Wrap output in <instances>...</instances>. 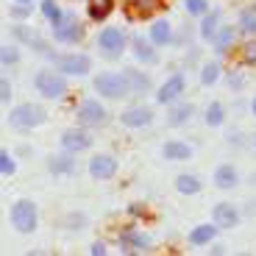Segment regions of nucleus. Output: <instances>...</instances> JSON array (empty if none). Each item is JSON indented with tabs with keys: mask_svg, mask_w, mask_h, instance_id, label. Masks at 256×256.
Masks as SVG:
<instances>
[{
	"mask_svg": "<svg viewBox=\"0 0 256 256\" xmlns=\"http://www.w3.org/2000/svg\"><path fill=\"white\" fill-rule=\"evenodd\" d=\"M34 86H36V92L42 98H48V100H58V98H64V92H67V81H64V72L62 70H39L36 78H34Z\"/></svg>",
	"mask_w": 256,
	"mask_h": 256,
	"instance_id": "nucleus-1",
	"label": "nucleus"
},
{
	"mask_svg": "<svg viewBox=\"0 0 256 256\" xmlns=\"http://www.w3.org/2000/svg\"><path fill=\"white\" fill-rule=\"evenodd\" d=\"M95 90L100 92L103 98L117 100V98L131 95V84H128L126 72H100V76L95 78Z\"/></svg>",
	"mask_w": 256,
	"mask_h": 256,
	"instance_id": "nucleus-2",
	"label": "nucleus"
},
{
	"mask_svg": "<svg viewBox=\"0 0 256 256\" xmlns=\"http://www.w3.org/2000/svg\"><path fill=\"white\" fill-rule=\"evenodd\" d=\"M45 120H48L45 109H42V106H34V103H22V106H17V109L8 114V122H12L14 128H22V131L42 126Z\"/></svg>",
	"mask_w": 256,
	"mask_h": 256,
	"instance_id": "nucleus-3",
	"label": "nucleus"
},
{
	"mask_svg": "<svg viewBox=\"0 0 256 256\" xmlns=\"http://www.w3.org/2000/svg\"><path fill=\"white\" fill-rule=\"evenodd\" d=\"M98 50L106 58H120V53L126 50V34L114 26H106L98 34Z\"/></svg>",
	"mask_w": 256,
	"mask_h": 256,
	"instance_id": "nucleus-4",
	"label": "nucleus"
},
{
	"mask_svg": "<svg viewBox=\"0 0 256 256\" xmlns=\"http://www.w3.org/2000/svg\"><path fill=\"white\" fill-rule=\"evenodd\" d=\"M12 226L20 231V234H31L36 228V204L34 200H17L12 206Z\"/></svg>",
	"mask_w": 256,
	"mask_h": 256,
	"instance_id": "nucleus-5",
	"label": "nucleus"
},
{
	"mask_svg": "<svg viewBox=\"0 0 256 256\" xmlns=\"http://www.w3.org/2000/svg\"><path fill=\"white\" fill-rule=\"evenodd\" d=\"M53 62L64 76H86L92 70V58L86 53H64V56H56Z\"/></svg>",
	"mask_w": 256,
	"mask_h": 256,
	"instance_id": "nucleus-6",
	"label": "nucleus"
},
{
	"mask_svg": "<svg viewBox=\"0 0 256 256\" xmlns=\"http://www.w3.org/2000/svg\"><path fill=\"white\" fill-rule=\"evenodd\" d=\"M76 120L86 128L103 126V122H106V109H103L95 98H86V100H81V106L76 109Z\"/></svg>",
	"mask_w": 256,
	"mask_h": 256,
	"instance_id": "nucleus-7",
	"label": "nucleus"
},
{
	"mask_svg": "<svg viewBox=\"0 0 256 256\" xmlns=\"http://www.w3.org/2000/svg\"><path fill=\"white\" fill-rule=\"evenodd\" d=\"M81 36H84V26L76 20V14H64L62 22H58V26H53V39H58V42L76 45Z\"/></svg>",
	"mask_w": 256,
	"mask_h": 256,
	"instance_id": "nucleus-8",
	"label": "nucleus"
},
{
	"mask_svg": "<svg viewBox=\"0 0 256 256\" xmlns=\"http://www.w3.org/2000/svg\"><path fill=\"white\" fill-rule=\"evenodd\" d=\"M117 173V159L112 154H98L90 159V176L95 181H109Z\"/></svg>",
	"mask_w": 256,
	"mask_h": 256,
	"instance_id": "nucleus-9",
	"label": "nucleus"
},
{
	"mask_svg": "<svg viewBox=\"0 0 256 256\" xmlns=\"http://www.w3.org/2000/svg\"><path fill=\"white\" fill-rule=\"evenodd\" d=\"M184 86H186L184 76H181V72H176L173 78H167V81L159 86V92H156V100H159V103H164V106H170V103H176V100L181 98Z\"/></svg>",
	"mask_w": 256,
	"mask_h": 256,
	"instance_id": "nucleus-10",
	"label": "nucleus"
},
{
	"mask_svg": "<svg viewBox=\"0 0 256 256\" xmlns=\"http://www.w3.org/2000/svg\"><path fill=\"white\" fill-rule=\"evenodd\" d=\"M90 145H92V136L86 134V131H81V128H67L62 134V148L70 150V154H81V150H86Z\"/></svg>",
	"mask_w": 256,
	"mask_h": 256,
	"instance_id": "nucleus-11",
	"label": "nucleus"
},
{
	"mask_svg": "<svg viewBox=\"0 0 256 256\" xmlns=\"http://www.w3.org/2000/svg\"><path fill=\"white\" fill-rule=\"evenodd\" d=\"M212 223H218V228H237L240 212L231 204H214V209H212Z\"/></svg>",
	"mask_w": 256,
	"mask_h": 256,
	"instance_id": "nucleus-12",
	"label": "nucleus"
},
{
	"mask_svg": "<svg viewBox=\"0 0 256 256\" xmlns=\"http://www.w3.org/2000/svg\"><path fill=\"white\" fill-rule=\"evenodd\" d=\"M120 120L128 128H142V126H150L154 122V112L148 109V106H131V109H126L120 114Z\"/></svg>",
	"mask_w": 256,
	"mask_h": 256,
	"instance_id": "nucleus-13",
	"label": "nucleus"
},
{
	"mask_svg": "<svg viewBox=\"0 0 256 256\" xmlns=\"http://www.w3.org/2000/svg\"><path fill=\"white\" fill-rule=\"evenodd\" d=\"M162 156H164L167 162H186V159H192V148L186 145V142L170 140V142H164V148H162Z\"/></svg>",
	"mask_w": 256,
	"mask_h": 256,
	"instance_id": "nucleus-14",
	"label": "nucleus"
},
{
	"mask_svg": "<svg viewBox=\"0 0 256 256\" xmlns=\"http://www.w3.org/2000/svg\"><path fill=\"white\" fill-rule=\"evenodd\" d=\"M150 42L159 48L170 45L173 42V26L167 22V20H156L154 26H150Z\"/></svg>",
	"mask_w": 256,
	"mask_h": 256,
	"instance_id": "nucleus-15",
	"label": "nucleus"
},
{
	"mask_svg": "<svg viewBox=\"0 0 256 256\" xmlns=\"http://www.w3.org/2000/svg\"><path fill=\"white\" fill-rule=\"evenodd\" d=\"M76 154H70V150H64V156H53L50 162H48V170H50L53 176H67L76 170V159H72Z\"/></svg>",
	"mask_w": 256,
	"mask_h": 256,
	"instance_id": "nucleus-16",
	"label": "nucleus"
},
{
	"mask_svg": "<svg viewBox=\"0 0 256 256\" xmlns=\"http://www.w3.org/2000/svg\"><path fill=\"white\" fill-rule=\"evenodd\" d=\"M214 234H218V223H212V226L200 223L190 231V245H209L214 240Z\"/></svg>",
	"mask_w": 256,
	"mask_h": 256,
	"instance_id": "nucleus-17",
	"label": "nucleus"
},
{
	"mask_svg": "<svg viewBox=\"0 0 256 256\" xmlns=\"http://www.w3.org/2000/svg\"><path fill=\"white\" fill-rule=\"evenodd\" d=\"M240 176H237V167L231 164H220L218 170H214V184L220 186V190H231V186H237Z\"/></svg>",
	"mask_w": 256,
	"mask_h": 256,
	"instance_id": "nucleus-18",
	"label": "nucleus"
},
{
	"mask_svg": "<svg viewBox=\"0 0 256 256\" xmlns=\"http://www.w3.org/2000/svg\"><path fill=\"white\" fill-rule=\"evenodd\" d=\"M218 22H220V17H218V12H209V14H204V20H200V39H206V42H214V36H218Z\"/></svg>",
	"mask_w": 256,
	"mask_h": 256,
	"instance_id": "nucleus-19",
	"label": "nucleus"
},
{
	"mask_svg": "<svg viewBox=\"0 0 256 256\" xmlns=\"http://www.w3.org/2000/svg\"><path fill=\"white\" fill-rule=\"evenodd\" d=\"M237 26L245 36H256V6H245L242 12H240Z\"/></svg>",
	"mask_w": 256,
	"mask_h": 256,
	"instance_id": "nucleus-20",
	"label": "nucleus"
},
{
	"mask_svg": "<svg viewBox=\"0 0 256 256\" xmlns=\"http://www.w3.org/2000/svg\"><path fill=\"white\" fill-rule=\"evenodd\" d=\"M134 56L140 58L142 64H156V50L148 45L142 36H134Z\"/></svg>",
	"mask_w": 256,
	"mask_h": 256,
	"instance_id": "nucleus-21",
	"label": "nucleus"
},
{
	"mask_svg": "<svg viewBox=\"0 0 256 256\" xmlns=\"http://www.w3.org/2000/svg\"><path fill=\"white\" fill-rule=\"evenodd\" d=\"M176 190H178L181 195H195V192H200V181H198V176L181 173L178 178H176Z\"/></svg>",
	"mask_w": 256,
	"mask_h": 256,
	"instance_id": "nucleus-22",
	"label": "nucleus"
},
{
	"mask_svg": "<svg viewBox=\"0 0 256 256\" xmlns=\"http://www.w3.org/2000/svg\"><path fill=\"white\" fill-rule=\"evenodd\" d=\"M234 36H237V31H234L231 26H223L218 31V36H214V50L218 53L228 50V45H234Z\"/></svg>",
	"mask_w": 256,
	"mask_h": 256,
	"instance_id": "nucleus-23",
	"label": "nucleus"
},
{
	"mask_svg": "<svg viewBox=\"0 0 256 256\" xmlns=\"http://www.w3.org/2000/svg\"><path fill=\"white\" fill-rule=\"evenodd\" d=\"M112 8H114L112 0H90V17L92 20H106L112 14Z\"/></svg>",
	"mask_w": 256,
	"mask_h": 256,
	"instance_id": "nucleus-24",
	"label": "nucleus"
},
{
	"mask_svg": "<svg viewBox=\"0 0 256 256\" xmlns=\"http://www.w3.org/2000/svg\"><path fill=\"white\" fill-rule=\"evenodd\" d=\"M42 14H45V20L50 22V26H58L64 20V12L58 8L56 0H42Z\"/></svg>",
	"mask_w": 256,
	"mask_h": 256,
	"instance_id": "nucleus-25",
	"label": "nucleus"
},
{
	"mask_svg": "<svg viewBox=\"0 0 256 256\" xmlns=\"http://www.w3.org/2000/svg\"><path fill=\"white\" fill-rule=\"evenodd\" d=\"M126 76H128V84H131V92H148V86H150L148 76H142L140 70H131V67L126 70Z\"/></svg>",
	"mask_w": 256,
	"mask_h": 256,
	"instance_id": "nucleus-26",
	"label": "nucleus"
},
{
	"mask_svg": "<svg viewBox=\"0 0 256 256\" xmlns=\"http://www.w3.org/2000/svg\"><path fill=\"white\" fill-rule=\"evenodd\" d=\"M131 8H134L140 17H150L154 12L162 8V0H131Z\"/></svg>",
	"mask_w": 256,
	"mask_h": 256,
	"instance_id": "nucleus-27",
	"label": "nucleus"
},
{
	"mask_svg": "<svg viewBox=\"0 0 256 256\" xmlns=\"http://www.w3.org/2000/svg\"><path fill=\"white\" fill-rule=\"evenodd\" d=\"M192 117V103H181V106H176L173 112H170V126H184L186 120Z\"/></svg>",
	"mask_w": 256,
	"mask_h": 256,
	"instance_id": "nucleus-28",
	"label": "nucleus"
},
{
	"mask_svg": "<svg viewBox=\"0 0 256 256\" xmlns=\"http://www.w3.org/2000/svg\"><path fill=\"white\" fill-rule=\"evenodd\" d=\"M226 120V112H223V103H212L209 109H206V126H223Z\"/></svg>",
	"mask_w": 256,
	"mask_h": 256,
	"instance_id": "nucleus-29",
	"label": "nucleus"
},
{
	"mask_svg": "<svg viewBox=\"0 0 256 256\" xmlns=\"http://www.w3.org/2000/svg\"><path fill=\"white\" fill-rule=\"evenodd\" d=\"M220 78V64L212 62V64H204V70H200V84L204 86H209V84H214Z\"/></svg>",
	"mask_w": 256,
	"mask_h": 256,
	"instance_id": "nucleus-30",
	"label": "nucleus"
},
{
	"mask_svg": "<svg viewBox=\"0 0 256 256\" xmlns=\"http://www.w3.org/2000/svg\"><path fill=\"white\" fill-rule=\"evenodd\" d=\"M184 8H186V14H195V17L209 14V3L206 0H184Z\"/></svg>",
	"mask_w": 256,
	"mask_h": 256,
	"instance_id": "nucleus-31",
	"label": "nucleus"
},
{
	"mask_svg": "<svg viewBox=\"0 0 256 256\" xmlns=\"http://www.w3.org/2000/svg\"><path fill=\"white\" fill-rule=\"evenodd\" d=\"M14 170H17V164H14V159L12 156H8V150H3V154H0V173L6 176H14Z\"/></svg>",
	"mask_w": 256,
	"mask_h": 256,
	"instance_id": "nucleus-32",
	"label": "nucleus"
},
{
	"mask_svg": "<svg viewBox=\"0 0 256 256\" xmlns=\"http://www.w3.org/2000/svg\"><path fill=\"white\" fill-rule=\"evenodd\" d=\"M17 62V48L14 45H3V67H8V64Z\"/></svg>",
	"mask_w": 256,
	"mask_h": 256,
	"instance_id": "nucleus-33",
	"label": "nucleus"
},
{
	"mask_svg": "<svg viewBox=\"0 0 256 256\" xmlns=\"http://www.w3.org/2000/svg\"><path fill=\"white\" fill-rule=\"evenodd\" d=\"M242 62L245 64H254L256 62V42H248V45L242 48Z\"/></svg>",
	"mask_w": 256,
	"mask_h": 256,
	"instance_id": "nucleus-34",
	"label": "nucleus"
},
{
	"mask_svg": "<svg viewBox=\"0 0 256 256\" xmlns=\"http://www.w3.org/2000/svg\"><path fill=\"white\" fill-rule=\"evenodd\" d=\"M67 228H84V223H86V218L84 214H67Z\"/></svg>",
	"mask_w": 256,
	"mask_h": 256,
	"instance_id": "nucleus-35",
	"label": "nucleus"
},
{
	"mask_svg": "<svg viewBox=\"0 0 256 256\" xmlns=\"http://www.w3.org/2000/svg\"><path fill=\"white\" fill-rule=\"evenodd\" d=\"M90 254L92 256H103V254H106V245H103V242H92L90 245Z\"/></svg>",
	"mask_w": 256,
	"mask_h": 256,
	"instance_id": "nucleus-36",
	"label": "nucleus"
},
{
	"mask_svg": "<svg viewBox=\"0 0 256 256\" xmlns=\"http://www.w3.org/2000/svg\"><path fill=\"white\" fill-rule=\"evenodd\" d=\"M31 14V8H28V3L26 6H17V8H12V17H28Z\"/></svg>",
	"mask_w": 256,
	"mask_h": 256,
	"instance_id": "nucleus-37",
	"label": "nucleus"
},
{
	"mask_svg": "<svg viewBox=\"0 0 256 256\" xmlns=\"http://www.w3.org/2000/svg\"><path fill=\"white\" fill-rule=\"evenodd\" d=\"M0 90H3V95H0V98H3V103H8V98H12V86H8L6 78H3V84H0Z\"/></svg>",
	"mask_w": 256,
	"mask_h": 256,
	"instance_id": "nucleus-38",
	"label": "nucleus"
},
{
	"mask_svg": "<svg viewBox=\"0 0 256 256\" xmlns=\"http://www.w3.org/2000/svg\"><path fill=\"white\" fill-rule=\"evenodd\" d=\"M228 84L234 86V90H240V86L245 84V78H242V76H231V81H228Z\"/></svg>",
	"mask_w": 256,
	"mask_h": 256,
	"instance_id": "nucleus-39",
	"label": "nucleus"
},
{
	"mask_svg": "<svg viewBox=\"0 0 256 256\" xmlns=\"http://www.w3.org/2000/svg\"><path fill=\"white\" fill-rule=\"evenodd\" d=\"M250 109H254V114H256V98H254V103H250Z\"/></svg>",
	"mask_w": 256,
	"mask_h": 256,
	"instance_id": "nucleus-40",
	"label": "nucleus"
},
{
	"mask_svg": "<svg viewBox=\"0 0 256 256\" xmlns=\"http://www.w3.org/2000/svg\"><path fill=\"white\" fill-rule=\"evenodd\" d=\"M17 3H31V0H17Z\"/></svg>",
	"mask_w": 256,
	"mask_h": 256,
	"instance_id": "nucleus-41",
	"label": "nucleus"
},
{
	"mask_svg": "<svg viewBox=\"0 0 256 256\" xmlns=\"http://www.w3.org/2000/svg\"><path fill=\"white\" fill-rule=\"evenodd\" d=\"M254 150H256V136H254Z\"/></svg>",
	"mask_w": 256,
	"mask_h": 256,
	"instance_id": "nucleus-42",
	"label": "nucleus"
}]
</instances>
